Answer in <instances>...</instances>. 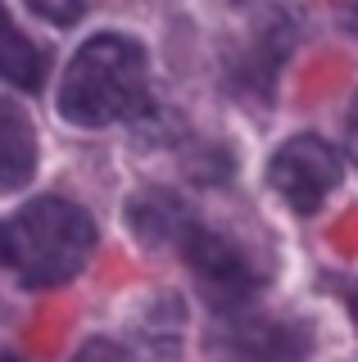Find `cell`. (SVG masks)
I'll return each mask as SVG.
<instances>
[{
  "label": "cell",
  "mask_w": 358,
  "mask_h": 362,
  "mask_svg": "<svg viewBox=\"0 0 358 362\" xmlns=\"http://www.w3.org/2000/svg\"><path fill=\"white\" fill-rule=\"evenodd\" d=\"M350 158L358 163V95H354V109H350Z\"/></svg>",
  "instance_id": "7c38bea8"
},
{
  "label": "cell",
  "mask_w": 358,
  "mask_h": 362,
  "mask_svg": "<svg viewBox=\"0 0 358 362\" xmlns=\"http://www.w3.org/2000/svg\"><path fill=\"white\" fill-rule=\"evenodd\" d=\"M145 109V50L132 37H91L59 86V113L77 127H109Z\"/></svg>",
  "instance_id": "7a4b0ae2"
},
{
  "label": "cell",
  "mask_w": 358,
  "mask_h": 362,
  "mask_svg": "<svg viewBox=\"0 0 358 362\" xmlns=\"http://www.w3.org/2000/svg\"><path fill=\"white\" fill-rule=\"evenodd\" d=\"M137 339H141V354L150 362H173L177 349H182V303L173 294H159L150 308H141Z\"/></svg>",
  "instance_id": "ba28073f"
},
{
  "label": "cell",
  "mask_w": 358,
  "mask_h": 362,
  "mask_svg": "<svg viewBox=\"0 0 358 362\" xmlns=\"http://www.w3.org/2000/svg\"><path fill=\"white\" fill-rule=\"evenodd\" d=\"M0 77L23 90H37L41 77H46V54L18 32V23L9 18L5 5H0Z\"/></svg>",
  "instance_id": "9c48e42d"
},
{
  "label": "cell",
  "mask_w": 358,
  "mask_h": 362,
  "mask_svg": "<svg viewBox=\"0 0 358 362\" xmlns=\"http://www.w3.org/2000/svg\"><path fill=\"white\" fill-rule=\"evenodd\" d=\"M37 173V132L23 105L0 100V190H23Z\"/></svg>",
  "instance_id": "8992f818"
},
{
  "label": "cell",
  "mask_w": 358,
  "mask_h": 362,
  "mask_svg": "<svg viewBox=\"0 0 358 362\" xmlns=\"http://www.w3.org/2000/svg\"><path fill=\"white\" fill-rule=\"evenodd\" d=\"M0 362H18V358H0Z\"/></svg>",
  "instance_id": "5bb4252c"
},
{
  "label": "cell",
  "mask_w": 358,
  "mask_h": 362,
  "mask_svg": "<svg viewBox=\"0 0 358 362\" xmlns=\"http://www.w3.org/2000/svg\"><path fill=\"white\" fill-rule=\"evenodd\" d=\"M354 322H358V294H354Z\"/></svg>",
  "instance_id": "4fadbf2b"
},
{
  "label": "cell",
  "mask_w": 358,
  "mask_h": 362,
  "mask_svg": "<svg viewBox=\"0 0 358 362\" xmlns=\"http://www.w3.org/2000/svg\"><path fill=\"white\" fill-rule=\"evenodd\" d=\"M96 249V226L69 199H32L0 222V263L23 286H64L86 267Z\"/></svg>",
  "instance_id": "6da1fadb"
},
{
  "label": "cell",
  "mask_w": 358,
  "mask_h": 362,
  "mask_svg": "<svg viewBox=\"0 0 358 362\" xmlns=\"http://www.w3.org/2000/svg\"><path fill=\"white\" fill-rule=\"evenodd\" d=\"M73 362H127V358H122V349L109 344V339H91V344H86Z\"/></svg>",
  "instance_id": "8fae6325"
},
{
  "label": "cell",
  "mask_w": 358,
  "mask_h": 362,
  "mask_svg": "<svg viewBox=\"0 0 358 362\" xmlns=\"http://www.w3.org/2000/svg\"><path fill=\"white\" fill-rule=\"evenodd\" d=\"M267 181L295 213H313L340 181V158L318 136H295L267 163Z\"/></svg>",
  "instance_id": "3957f363"
},
{
  "label": "cell",
  "mask_w": 358,
  "mask_h": 362,
  "mask_svg": "<svg viewBox=\"0 0 358 362\" xmlns=\"http://www.w3.org/2000/svg\"><path fill=\"white\" fill-rule=\"evenodd\" d=\"M127 222L145 245H186V235L195 231V218L163 190H145L127 204Z\"/></svg>",
  "instance_id": "52a82bcc"
},
{
  "label": "cell",
  "mask_w": 358,
  "mask_h": 362,
  "mask_svg": "<svg viewBox=\"0 0 358 362\" xmlns=\"http://www.w3.org/2000/svg\"><path fill=\"white\" fill-rule=\"evenodd\" d=\"M32 9H37L41 18H50V23H59V28H69V23L82 18V0H28Z\"/></svg>",
  "instance_id": "30bf717a"
},
{
  "label": "cell",
  "mask_w": 358,
  "mask_h": 362,
  "mask_svg": "<svg viewBox=\"0 0 358 362\" xmlns=\"http://www.w3.org/2000/svg\"><path fill=\"white\" fill-rule=\"evenodd\" d=\"M182 254H186L191 272L200 276V286H204V294L218 308H241L254 294V267L245 263V254L227 235H214V231H204V226H195V231L186 235Z\"/></svg>",
  "instance_id": "277c9868"
},
{
  "label": "cell",
  "mask_w": 358,
  "mask_h": 362,
  "mask_svg": "<svg viewBox=\"0 0 358 362\" xmlns=\"http://www.w3.org/2000/svg\"><path fill=\"white\" fill-rule=\"evenodd\" d=\"M304 331L267 317H245L231 326V354L236 362H299L304 358Z\"/></svg>",
  "instance_id": "5b68a950"
}]
</instances>
